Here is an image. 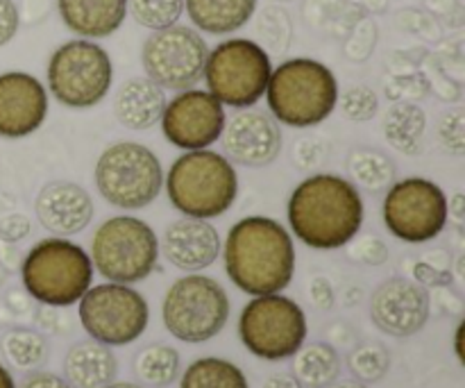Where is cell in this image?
<instances>
[{
	"label": "cell",
	"instance_id": "1",
	"mask_svg": "<svg viewBox=\"0 0 465 388\" xmlns=\"http://www.w3.org/2000/svg\"><path fill=\"white\" fill-rule=\"evenodd\" d=\"M221 253L230 280L248 295L280 293L293 280V236L275 218L245 216L236 221Z\"/></svg>",
	"mask_w": 465,
	"mask_h": 388
},
{
	"label": "cell",
	"instance_id": "2",
	"mask_svg": "<svg viewBox=\"0 0 465 388\" xmlns=\"http://www.w3.org/2000/svg\"><path fill=\"white\" fill-rule=\"evenodd\" d=\"M289 227L313 250H339L361 232L363 198L357 186L334 173L300 182L289 198Z\"/></svg>",
	"mask_w": 465,
	"mask_h": 388
},
{
	"label": "cell",
	"instance_id": "3",
	"mask_svg": "<svg viewBox=\"0 0 465 388\" xmlns=\"http://www.w3.org/2000/svg\"><path fill=\"white\" fill-rule=\"evenodd\" d=\"M339 94V80L330 66L312 57H291L272 66L263 95L277 123L307 130L334 114Z\"/></svg>",
	"mask_w": 465,
	"mask_h": 388
},
{
	"label": "cell",
	"instance_id": "4",
	"mask_svg": "<svg viewBox=\"0 0 465 388\" xmlns=\"http://www.w3.org/2000/svg\"><path fill=\"white\" fill-rule=\"evenodd\" d=\"M173 209L189 218L223 216L239 195V175L230 159L216 150H186L163 175Z\"/></svg>",
	"mask_w": 465,
	"mask_h": 388
},
{
	"label": "cell",
	"instance_id": "5",
	"mask_svg": "<svg viewBox=\"0 0 465 388\" xmlns=\"http://www.w3.org/2000/svg\"><path fill=\"white\" fill-rule=\"evenodd\" d=\"M21 277L25 293L44 307H71L89 291L94 264L82 245L64 236H50L25 254Z\"/></svg>",
	"mask_w": 465,
	"mask_h": 388
},
{
	"label": "cell",
	"instance_id": "6",
	"mask_svg": "<svg viewBox=\"0 0 465 388\" xmlns=\"http://www.w3.org/2000/svg\"><path fill=\"white\" fill-rule=\"evenodd\" d=\"M271 73V53L259 41L234 36L209 50L203 80L223 107L248 109L263 98Z\"/></svg>",
	"mask_w": 465,
	"mask_h": 388
},
{
	"label": "cell",
	"instance_id": "7",
	"mask_svg": "<svg viewBox=\"0 0 465 388\" xmlns=\"http://www.w3.org/2000/svg\"><path fill=\"white\" fill-rule=\"evenodd\" d=\"M95 189L112 207L145 209L163 189V168L157 153L136 141H118L95 162Z\"/></svg>",
	"mask_w": 465,
	"mask_h": 388
},
{
	"label": "cell",
	"instance_id": "8",
	"mask_svg": "<svg viewBox=\"0 0 465 388\" xmlns=\"http://www.w3.org/2000/svg\"><path fill=\"white\" fill-rule=\"evenodd\" d=\"M91 264L104 280L136 284L153 275L159 262V239L141 218L121 214L95 230L91 239Z\"/></svg>",
	"mask_w": 465,
	"mask_h": 388
},
{
	"label": "cell",
	"instance_id": "9",
	"mask_svg": "<svg viewBox=\"0 0 465 388\" xmlns=\"http://www.w3.org/2000/svg\"><path fill=\"white\" fill-rule=\"evenodd\" d=\"M48 91L59 104L91 109L104 100L114 82L112 57L91 39H71L48 59Z\"/></svg>",
	"mask_w": 465,
	"mask_h": 388
},
{
	"label": "cell",
	"instance_id": "10",
	"mask_svg": "<svg viewBox=\"0 0 465 388\" xmlns=\"http://www.w3.org/2000/svg\"><path fill=\"white\" fill-rule=\"evenodd\" d=\"M162 318L168 334L182 343H204L223 332L230 318V298L213 277L191 275L173 282L163 295Z\"/></svg>",
	"mask_w": 465,
	"mask_h": 388
},
{
	"label": "cell",
	"instance_id": "11",
	"mask_svg": "<svg viewBox=\"0 0 465 388\" xmlns=\"http://www.w3.org/2000/svg\"><path fill=\"white\" fill-rule=\"evenodd\" d=\"M307 316L286 295H254L239 318L241 343L254 357L282 362L298 353L307 341Z\"/></svg>",
	"mask_w": 465,
	"mask_h": 388
},
{
	"label": "cell",
	"instance_id": "12",
	"mask_svg": "<svg viewBox=\"0 0 465 388\" xmlns=\"http://www.w3.org/2000/svg\"><path fill=\"white\" fill-rule=\"evenodd\" d=\"M384 225L402 244L434 241L448 225V195L427 177H404L386 189Z\"/></svg>",
	"mask_w": 465,
	"mask_h": 388
},
{
	"label": "cell",
	"instance_id": "13",
	"mask_svg": "<svg viewBox=\"0 0 465 388\" xmlns=\"http://www.w3.org/2000/svg\"><path fill=\"white\" fill-rule=\"evenodd\" d=\"M77 304V316L86 334L109 348L134 343L150 321L148 303L130 284L107 282L89 286Z\"/></svg>",
	"mask_w": 465,
	"mask_h": 388
},
{
	"label": "cell",
	"instance_id": "14",
	"mask_svg": "<svg viewBox=\"0 0 465 388\" xmlns=\"http://www.w3.org/2000/svg\"><path fill=\"white\" fill-rule=\"evenodd\" d=\"M209 45L195 27L175 25L154 30L141 48V64L148 80L163 91L193 89L204 73Z\"/></svg>",
	"mask_w": 465,
	"mask_h": 388
},
{
	"label": "cell",
	"instance_id": "15",
	"mask_svg": "<svg viewBox=\"0 0 465 388\" xmlns=\"http://www.w3.org/2000/svg\"><path fill=\"white\" fill-rule=\"evenodd\" d=\"M225 107L207 89L177 91L163 107L162 132L171 145L180 150L212 148L223 134Z\"/></svg>",
	"mask_w": 465,
	"mask_h": 388
},
{
	"label": "cell",
	"instance_id": "16",
	"mask_svg": "<svg viewBox=\"0 0 465 388\" xmlns=\"http://www.w3.org/2000/svg\"><path fill=\"white\" fill-rule=\"evenodd\" d=\"M431 300L425 286L404 277H391L371 298V318L375 327L395 339L418 334L427 325Z\"/></svg>",
	"mask_w": 465,
	"mask_h": 388
},
{
	"label": "cell",
	"instance_id": "17",
	"mask_svg": "<svg viewBox=\"0 0 465 388\" xmlns=\"http://www.w3.org/2000/svg\"><path fill=\"white\" fill-rule=\"evenodd\" d=\"M230 162L248 168L271 166L282 153L280 123L262 109H239L230 121H225L218 139Z\"/></svg>",
	"mask_w": 465,
	"mask_h": 388
},
{
	"label": "cell",
	"instance_id": "18",
	"mask_svg": "<svg viewBox=\"0 0 465 388\" xmlns=\"http://www.w3.org/2000/svg\"><path fill=\"white\" fill-rule=\"evenodd\" d=\"M48 91L23 71L0 73V136L25 139L48 118Z\"/></svg>",
	"mask_w": 465,
	"mask_h": 388
},
{
	"label": "cell",
	"instance_id": "19",
	"mask_svg": "<svg viewBox=\"0 0 465 388\" xmlns=\"http://www.w3.org/2000/svg\"><path fill=\"white\" fill-rule=\"evenodd\" d=\"M223 241L216 227L203 218L173 221L159 241V254L171 266L186 273H198L212 266L221 257Z\"/></svg>",
	"mask_w": 465,
	"mask_h": 388
},
{
	"label": "cell",
	"instance_id": "20",
	"mask_svg": "<svg viewBox=\"0 0 465 388\" xmlns=\"http://www.w3.org/2000/svg\"><path fill=\"white\" fill-rule=\"evenodd\" d=\"M35 212L44 230L54 236H75L94 221V200L84 186L75 182L54 180L41 186L35 200Z\"/></svg>",
	"mask_w": 465,
	"mask_h": 388
},
{
	"label": "cell",
	"instance_id": "21",
	"mask_svg": "<svg viewBox=\"0 0 465 388\" xmlns=\"http://www.w3.org/2000/svg\"><path fill=\"white\" fill-rule=\"evenodd\" d=\"M57 12L66 30L80 39H104L125 23L127 0H57Z\"/></svg>",
	"mask_w": 465,
	"mask_h": 388
},
{
	"label": "cell",
	"instance_id": "22",
	"mask_svg": "<svg viewBox=\"0 0 465 388\" xmlns=\"http://www.w3.org/2000/svg\"><path fill=\"white\" fill-rule=\"evenodd\" d=\"M166 91L148 77H130L114 95V114L123 127L134 132L157 125L166 107Z\"/></svg>",
	"mask_w": 465,
	"mask_h": 388
},
{
	"label": "cell",
	"instance_id": "23",
	"mask_svg": "<svg viewBox=\"0 0 465 388\" xmlns=\"http://www.w3.org/2000/svg\"><path fill=\"white\" fill-rule=\"evenodd\" d=\"M116 357L98 341L75 343L64 357V375L71 388H104L116 380Z\"/></svg>",
	"mask_w": 465,
	"mask_h": 388
},
{
	"label": "cell",
	"instance_id": "24",
	"mask_svg": "<svg viewBox=\"0 0 465 388\" xmlns=\"http://www.w3.org/2000/svg\"><path fill=\"white\" fill-rule=\"evenodd\" d=\"M184 12L195 30L223 36L252 21L257 0H184Z\"/></svg>",
	"mask_w": 465,
	"mask_h": 388
},
{
	"label": "cell",
	"instance_id": "25",
	"mask_svg": "<svg viewBox=\"0 0 465 388\" xmlns=\"http://www.w3.org/2000/svg\"><path fill=\"white\" fill-rule=\"evenodd\" d=\"M427 134V114L411 100H398L384 116V136L402 154H420Z\"/></svg>",
	"mask_w": 465,
	"mask_h": 388
},
{
	"label": "cell",
	"instance_id": "26",
	"mask_svg": "<svg viewBox=\"0 0 465 388\" xmlns=\"http://www.w3.org/2000/svg\"><path fill=\"white\" fill-rule=\"evenodd\" d=\"M293 357V375L304 388H330L339 382L341 354L334 345H302Z\"/></svg>",
	"mask_w": 465,
	"mask_h": 388
},
{
	"label": "cell",
	"instance_id": "27",
	"mask_svg": "<svg viewBox=\"0 0 465 388\" xmlns=\"http://www.w3.org/2000/svg\"><path fill=\"white\" fill-rule=\"evenodd\" d=\"M348 173L354 186L381 194L395 182V162L377 148H359L350 153Z\"/></svg>",
	"mask_w": 465,
	"mask_h": 388
},
{
	"label": "cell",
	"instance_id": "28",
	"mask_svg": "<svg viewBox=\"0 0 465 388\" xmlns=\"http://www.w3.org/2000/svg\"><path fill=\"white\" fill-rule=\"evenodd\" d=\"M180 388H250V384L236 363L221 357H203L186 368Z\"/></svg>",
	"mask_w": 465,
	"mask_h": 388
},
{
	"label": "cell",
	"instance_id": "29",
	"mask_svg": "<svg viewBox=\"0 0 465 388\" xmlns=\"http://www.w3.org/2000/svg\"><path fill=\"white\" fill-rule=\"evenodd\" d=\"M134 375L145 386H171L180 375V353L166 343L145 345L134 359Z\"/></svg>",
	"mask_w": 465,
	"mask_h": 388
},
{
	"label": "cell",
	"instance_id": "30",
	"mask_svg": "<svg viewBox=\"0 0 465 388\" xmlns=\"http://www.w3.org/2000/svg\"><path fill=\"white\" fill-rule=\"evenodd\" d=\"M0 350L14 368L27 371V368H36L44 363L45 354H48V343L39 332L18 327V330L5 332Z\"/></svg>",
	"mask_w": 465,
	"mask_h": 388
},
{
	"label": "cell",
	"instance_id": "31",
	"mask_svg": "<svg viewBox=\"0 0 465 388\" xmlns=\"http://www.w3.org/2000/svg\"><path fill=\"white\" fill-rule=\"evenodd\" d=\"M127 14L145 30H163L180 23L184 0H127Z\"/></svg>",
	"mask_w": 465,
	"mask_h": 388
},
{
	"label": "cell",
	"instance_id": "32",
	"mask_svg": "<svg viewBox=\"0 0 465 388\" xmlns=\"http://www.w3.org/2000/svg\"><path fill=\"white\" fill-rule=\"evenodd\" d=\"M257 35L262 39L263 50H272L277 55H284L289 50L291 39H293V23L286 9L277 5H268L259 12L257 18Z\"/></svg>",
	"mask_w": 465,
	"mask_h": 388
},
{
	"label": "cell",
	"instance_id": "33",
	"mask_svg": "<svg viewBox=\"0 0 465 388\" xmlns=\"http://www.w3.org/2000/svg\"><path fill=\"white\" fill-rule=\"evenodd\" d=\"M348 368L361 384H375L389 373L391 353L381 343H363L350 353Z\"/></svg>",
	"mask_w": 465,
	"mask_h": 388
},
{
	"label": "cell",
	"instance_id": "34",
	"mask_svg": "<svg viewBox=\"0 0 465 388\" xmlns=\"http://www.w3.org/2000/svg\"><path fill=\"white\" fill-rule=\"evenodd\" d=\"M336 107H341L348 121L352 123H366L371 118H375L377 109H380V98H377L375 89L368 85H352L339 94V103Z\"/></svg>",
	"mask_w": 465,
	"mask_h": 388
},
{
	"label": "cell",
	"instance_id": "35",
	"mask_svg": "<svg viewBox=\"0 0 465 388\" xmlns=\"http://www.w3.org/2000/svg\"><path fill=\"white\" fill-rule=\"evenodd\" d=\"M343 248L348 250V257L352 262L363 264V266H381V264L389 262V245L375 234H357Z\"/></svg>",
	"mask_w": 465,
	"mask_h": 388
},
{
	"label": "cell",
	"instance_id": "36",
	"mask_svg": "<svg viewBox=\"0 0 465 388\" xmlns=\"http://www.w3.org/2000/svg\"><path fill=\"white\" fill-rule=\"evenodd\" d=\"M439 134L440 145L454 157H463L465 153V112L463 109H452L445 112L439 121Z\"/></svg>",
	"mask_w": 465,
	"mask_h": 388
},
{
	"label": "cell",
	"instance_id": "37",
	"mask_svg": "<svg viewBox=\"0 0 465 388\" xmlns=\"http://www.w3.org/2000/svg\"><path fill=\"white\" fill-rule=\"evenodd\" d=\"M413 280L420 286H430V289H448L452 284V273L440 271V268L420 259V262L413 264Z\"/></svg>",
	"mask_w": 465,
	"mask_h": 388
},
{
	"label": "cell",
	"instance_id": "38",
	"mask_svg": "<svg viewBox=\"0 0 465 388\" xmlns=\"http://www.w3.org/2000/svg\"><path fill=\"white\" fill-rule=\"evenodd\" d=\"M322 154H325V144L307 136V139H298L295 144L293 162L298 168H313L318 166V162H322Z\"/></svg>",
	"mask_w": 465,
	"mask_h": 388
},
{
	"label": "cell",
	"instance_id": "39",
	"mask_svg": "<svg viewBox=\"0 0 465 388\" xmlns=\"http://www.w3.org/2000/svg\"><path fill=\"white\" fill-rule=\"evenodd\" d=\"M30 232L32 223L30 218L23 216V214H12V216L0 221V241L7 245L18 244V241H23L25 236H30Z\"/></svg>",
	"mask_w": 465,
	"mask_h": 388
},
{
	"label": "cell",
	"instance_id": "40",
	"mask_svg": "<svg viewBox=\"0 0 465 388\" xmlns=\"http://www.w3.org/2000/svg\"><path fill=\"white\" fill-rule=\"evenodd\" d=\"M18 25H21V16H18L16 3L0 0V48L16 36Z\"/></svg>",
	"mask_w": 465,
	"mask_h": 388
},
{
	"label": "cell",
	"instance_id": "41",
	"mask_svg": "<svg viewBox=\"0 0 465 388\" xmlns=\"http://www.w3.org/2000/svg\"><path fill=\"white\" fill-rule=\"evenodd\" d=\"M309 295H312V303L313 307L321 309V312H330L336 303V293H334V286L330 284L327 277H313L312 284H309Z\"/></svg>",
	"mask_w": 465,
	"mask_h": 388
},
{
	"label": "cell",
	"instance_id": "42",
	"mask_svg": "<svg viewBox=\"0 0 465 388\" xmlns=\"http://www.w3.org/2000/svg\"><path fill=\"white\" fill-rule=\"evenodd\" d=\"M16 388H71L64 377L54 375L48 371H35L27 377H23V382Z\"/></svg>",
	"mask_w": 465,
	"mask_h": 388
},
{
	"label": "cell",
	"instance_id": "43",
	"mask_svg": "<svg viewBox=\"0 0 465 388\" xmlns=\"http://www.w3.org/2000/svg\"><path fill=\"white\" fill-rule=\"evenodd\" d=\"M48 7L50 0H23V9H18V16L30 25H36L48 16Z\"/></svg>",
	"mask_w": 465,
	"mask_h": 388
},
{
	"label": "cell",
	"instance_id": "44",
	"mask_svg": "<svg viewBox=\"0 0 465 388\" xmlns=\"http://www.w3.org/2000/svg\"><path fill=\"white\" fill-rule=\"evenodd\" d=\"M263 388H304V386L300 384V382L295 380V375H291V373H275V375L268 377Z\"/></svg>",
	"mask_w": 465,
	"mask_h": 388
},
{
	"label": "cell",
	"instance_id": "45",
	"mask_svg": "<svg viewBox=\"0 0 465 388\" xmlns=\"http://www.w3.org/2000/svg\"><path fill=\"white\" fill-rule=\"evenodd\" d=\"M448 214L450 218H454L457 223L465 221V195L454 194L452 200H448Z\"/></svg>",
	"mask_w": 465,
	"mask_h": 388
},
{
	"label": "cell",
	"instance_id": "46",
	"mask_svg": "<svg viewBox=\"0 0 465 388\" xmlns=\"http://www.w3.org/2000/svg\"><path fill=\"white\" fill-rule=\"evenodd\" d=\"M463 332H465V321H459L457 334H454V353H457L459 362H461V363H465V354H463Z\"/></svg>",
	"mask_w": 465,
	"mask_h": 388
},
{
	"label": "cell",
	"instance_id": "47",
	"mask_svg": "<svg viewBox=\"0 0 465 388\" xmlns=\"http://www.w3.org/2000/svg\"><path fill=\"white\" fill-rule=\"evenodd\" d=\"M427 5H430L436 14H450L457 7V0H427Z\"/></svg>",
	"mask_w": 465,
	"mask_h": 388
},
{
	"label": "cell",
	"instance_id": "48",
	"mask_svg": "<svg viewBox=\"0 0 465 388\" xmlns=\"http://www.w3.org/2000/svg\"><path fill=\"white\" fill-rule=\"evenodd\" d=\"M0 388H16L12 373H9L3 363H0Z\"/></svg>",
	"mask_w": 465,
	"mask_h": 388
},
{
	"label": "cell",
	"instance_id": "49",
	"mask_svg": "<svg viewBox=\"0 0 465 388\" xmlns=\"http://www.w3.org/2000/svg\"><path fill=\"white\" fill-rule=\"evenodd\" d=\"M330 388H368V386L361 384V382L350 380V382H334V384H331Z\"/></svg>",
	"mask_w": 465,
	"mask_h": 388
},
{
	"label": "cell",
	"instance_id": "50",
	"mask_svg": "<svg viewBox=\"0 0 465 388\" xmlns=\"http://www.w3.org/2000/svg\"><path fill=\"white\" fill-rule=\"evenodd\" d=\"M104 388H143V386L132 384V382H112V384H107Z\"/></svg>",
	"mask_w": 465,
	"mask_h": 388
},
{
	"label": "cell",
	"instance_id": "51",
	"mask_svg": "<svg viewBox=\"0 0 465 388\" xmlns=\"http://www.w3.org/2000/svg\"><path fill=\"white\" fill-rule=\"evenodd\" d=\"M5 275H7V268H5V264L0 262V284L5 282Z\"/></svg>",
	"mask_w": 465,
	"mask_h": 388
}]
</instances>
